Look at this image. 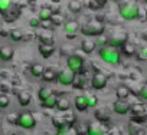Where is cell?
Instances as JSON below:
<instances>
[{"label": "cell", "instance_id": "1", "mask_svg": "<svg viewBox=\"0 0 147 135\" xmlns=\"http://www.w3.org/2000/svg\"><path fill=\"white\" fill-rule=\"evenodd\" d=\"M138 12H140V5L134 2H120L118 3V13L121 19L131 22L138 19Z\"/></svg>", "mask_w": 147, "mask_h": 135}, {"label": "cell", "instance_id": "2", "mask_svg": "<svg viewBox=\"0 0 147 135\" xmlns=\"http://www.w3.org/2000/svg\"><path fill=\"white\" fill-rule=\"evenodd\" d=\"M80 32L85 37H90V39L91 37H98V36L105 35V25L97 22L95 19H92V20L87 22L85 25H82L81 29H80Z\"/></svg>", "mask_w": 147, "mask_h": 135}, {"label": "cell", "instance_id": "3", "mask_svg": "<svg viewBox=\"0 0 147 135\" xmlns=\"http://www.w3.org/2000/svg\"><path fill=\"white\" fill-rule=\"evenodd\" d=\"M97 53L100 56V59L108 65L117 66L121 63V53L117 49L113 47H102V49H97Z\"/></svg>", "mask_w": 147, "mask_h": 135}, {"label": "cell", "instance_id": "4", "mask_svg": "<svg viewBox=\"0 0 147 135\" xmlns=\"http://www.w3.org/2000/svg\"><path fill=\"white\" fill-rule=\"evenodd\" d=\"M84 65H85V59L78 55V53H72L66 57V68L75 75H81L82 69H84Z\"/></svg>", "mask_w": 147, "mask_h": 135}, {"label": "cell", "instance_id": "5", "mask_svg": "<svg viewBox=\"0 0 147 135\" xmlns=\"http://www.w3.org/2000/svg\"><path fill=\"white\" fill-rule=\"evenodd\" d=\"M36 118L33 114L28 112V111H23L20 114H18V121H16V125L22 129H26V131H32L35 129L36 126Z\"/></svg>", "mask_w": 147, "mask_h": 135}, {"label": "cell", "instance_id": "6", "mask_svg": "<svg viewBox=\"0 0 147 135\" xmlns=\"http://www.w3.org/2000/svg\"><path fill=\"white\" fill-rule=\"evenodd\" d=\"M77 79V75L72 74L68 68H65V69H61L58 72V76H56V82L62 86H72L74 82H75Z\"/></svg>", "mask_w": 147, "mask_h": 135}, {"label": "cell", "instance_id": "7", "mask_svg": "<svg viewBox=\"0 0 147 135\" xmlns=\"http://www.w3.org/2000/svg\"><path fill=\"white\" fill-rule=\"evenodd\" d=\"M107 85H108V76L104 72L97 71L91 78V88L95 91H102Z\"/></svg>", "mask_w": 147, "mask_h": 135}, {"label": "cell", "instance_id": "8", "mask_svg": "<svg viewBox=\"0 0 147 135\" xmlns=\"http://www.w3.org/2000/svg\"><path fill=\"white\" fill-rule=\"evenodd\" d=\"M128 42L127 39V33L125 32H121V33H115V35H111L110 36V43H108V47H113V49H121L123 45Z\"/></svg>", "mask_w": 147, "mask_h": 135}, {"label": "cell", "instance_id": "9", "mask_svg": "<svg viewBox=\"0 0 147 135\" xmlns=\"http://www.w3.org/2000/svg\"><path fill=\"white\" fill-rule=\"evenodd\" d=\"M113 111L117 114V115H127L130 111H131V104L128 101H114L113 102Z\"/></svg>", "mask_w": 147, "mask_h": 135}, {"label": "cell", "instance_id": "10", "mask_svg": "<svg viewBox=\"0 0 147 135\" xmlns=\"http://www.w3.org/2000/svg\"><path fill=\"white\" fill-rule=\"evenodd\" d=\"M38 39L40 45H53L55 42V35L52 29H43L38 33Z\"/></svg>", "mask_w": 147, "mask_h": 135}, {"label": "cell", "instance_id": "11", "mask_svg": "<svg viewBox=\"0 0 147 135\" xmlns=\"http://www.w3.org/2000/svg\"><path fill=\"white\" fill-rule=\"evenodd\" d=\"M13 56H15V49L9 45H3L0 46V60L7 63L10 60H13Z\"/></svg>", "mask_w": 147, "mask_h": 135}, {"label": "cell", "instance_id": "12", "mask_svg": "<svg viewBox=\"0 0 147 135\" xmlns=\"http://www.w3.org/2000/svg\"><path fill=\"white\" fill-rule=\"evenodd\" d=\"M62 27H63V32H65L66 35H75V33H78V32H80L81 25H80V22H78V20L71 19V20H66V22H65V25H63Z\"/></svg>", "mask_w": 147, "mask_h": 135}, {"label": "cell", "instance_id": "13", "mask_svg": "<svg viewBox=\"0 0 147 135\" xmlns=\"http://www.w3.org/2000/svg\"><path fill=\"white\" fill-rule=\"evenodd\" d=\"M74 108L78 112H85L88 109V104H87V96L85 95H77L74 98Z\"/></svg>", "mask_w": 147, "mask_h": 135}, {"label": "cell", "instance_id": "14", "mask_svg": "<svg viewBox=\"0 0 147 135\" xmlns=\"http://www.w3.org/2000/svg\"><path fill=\"white\" fill-rule=\"evenodd\" d=\"M95 49H97L95 40H92V39H90V37L82 39V42H81V50H82L85 55H91V53H94Z\"/></svg>", "mask_w": 147, "mask_h": 135}, {"label": "cell", "instance_id": "15", "mask_svg": "<svg viewBox=\"0 0 147 135\" xmlns=\"http://www.w3.org/2000/svg\"><path fill=\"white\" fill-rule=\"evenodd\" d=\"M130 95H131V89H130L127 85L121 84V85H118V86L115 88V96H117V99H120V101H127V99L130 98Z\"/></svg>", "mask_w": 147, "mask_h": 135}, {"label": "cell", "instance_id": "16", "mask_svg": "<svg viewBox=\"0 0 147 135\" xmlns=\"http://www.w3.org/2000/svg\"><path fill=\"white\" fill-rule=\"evenodd\" d=\"M52 16H53V13H52V10H51V7L49 6H43V7H40L39 9V12H38V19L42 22V23H49L51 22V19H52Z\"/></svg>", "mask_w": 147, "mask_h": 135}, {"label": "cell", "instance_id": "17", "mask_svg": "<svg viewBox=\"0 0 147 135\" xmlns=\"http://www.w3.org/2000/svg\"><path fill=\"white\" fill-rule=\"evenodd\" d=\"M20 13H22V10H20V7L18 6V5H15L5 16H3V20L5 22H7V23H12V22H15V20H18V17L20 16Z\"/></svg>", "mask_w": 147, "mask_h": 135}, {"label": "cell", "instance_id": "18", "mask_svg": "<svg viewBox=\"0 0 147 135\" xmlns=\"http://www.w3.org/2000/svg\"><path fill=\"white\" fill-rule=\"evenodd\" d=\"M136 52H137V46L133 43V42H125L124 45H123V47H121V50H120V53L121 55H124L125 57H133V56H136Z\"/></svg>", "mask_w": 147, "mask_h": 135}, {"label": "cell", "instance_id": "19", "mask_svg": "<svg viewBox=\"0 0 147 135\" xmlns=\"http://www.w3.org/2000/svg\"><path fill=\"white\" fill-rule=\"evenodd\" d=\"M16 98H18V102L20 104V106H29L30 102H32V94L29 91H20L16 94Z\"/></svg>", "mask_w": 147, "mask_h": 135}, {"label": "cell", "instance_id": "20", "mask_svg": "<svg viewBox=\"0 0 147 135\" xmlns=\"http://www.w3.org/2000/svg\"><path fill=\"white\" fill-rule=\"evenodd\" d=\"M55 46L53 45H40L39 43V46H38V52H39V55L43 57V59H49L53 53H55Z\"/></svg>", "mask_w": 147, "mask_h": 135}, {"label": "cell", "instance_id": "21", "mask_svg": "<svg viewBox=\"0 0 147 135\" xmlns=\"http://www.w3.org/2000/svg\"><path fill=\"white\" fill-rule=\"evenodd\" d=\"M55 109L59 111V112H63V114H65V112H69V109H71V102H69V99H68L66 96H58Z\"/></svg>", "mask_w": 147, "mask_h": 135}, {"label": "cell", "instance_id": "22", "mask_svg": "<svg viewBox=\"0 0 147 135\" xmlns=\"http://www.w3.org/2000/svg\"><path fill=\"white\" fill-rule=\"evenodd\" d=\"M53 95L55 94H53V91L49 86H40L39 91H38V99L40 101V104L45 102V101H48L49 98H52Z\"/></svg>", "mask_w": 147, "mask_h": 135}, {"label": "cell", "instance_id": "23", "mask_svg": "<svg viewBox=\"0 0 147 135\" xmlns=\"http://www.w3.org/2000/svg\"><path fill=\"white\" fill-rule=\"evenodd\" d=\"M45 69H46V68H45L42 63L35 62V63H32V65H30L29 72H30V75H32L33 78H42V75H43Z\"/></svg>", "mask_w": 147, "mask_h": 135}, {"label": "cell", "instance_id": "24", "mask_svg": "<svg viewBox=\"0 0 147 135\" xmlns=\"http://www.w3.org/2000/svg\"><path fill=\"white\" fill-rule=\"evenodd\" d=\"M56 76H58V72L55 69H52V68H46L40 79L43 82H46V84H51V82H55L56 81Z\"/></svg>", "mask_w": 147, "mask_h": 135}, {"label": "cell", "instance_id": "25", "mask_svg": "<svg viewBox=\"0 0 147 135\" xmlns=\"http://www.w3.org/2000/svg\"><path fill=\"white\" fill-rule=\"evenodd\" d=\"M107 131L98 124H90L87 128V135H104Z\"/></svg>", "mask_w": 147, "mask_h": 135}, {"label": "cell", "instance_id": "26", "mask_svg": "<svg viewBox=\"0 0 147 135\" xmlns=\"http://www.w3.org/2000/svg\"><path fill=\"white\" fill-rule=\"evenodd\" d=\"M84 9V3L82 2H77V0H72L68 3V10L74 15H80Z\"/></svg>", "mask_w": 147, "mask_h": 135}, {"label": "cell", "instance_id": "27", "mask_svg": "<svg viewBox=\"0 0 147 135\" xmlns=\"http://www.w3.org/2000/svg\"><path fill=\"white\" fill-rule=\"evenodd\" d=\"M136 59H137V62H147V43L137 47Z\"/></svg>", "mask_w": 147, "mask_h": 135}, {"label": "cell", "instance_id": "28", "mask_svg": "<svg viewBox=\"0 0 147 135\" xmlns=\"http://www.w3.org/2000/svg\"><path fill=\"white\" fill-rule=\"evenodd\" d=\"M105 5H107L105 0H90V2H87V5H84V6H87V7L91 9V10H100V9H102Z\"/></svg>", "mask_w": 147, "mask_h": 135}, {"label": "cell", "instance_id": "29", "mask_svg": "<svg viewBox=\"0 0 147 135\" xmlns=\"http://www.w3.org/2000/svg\"><path fill=\"white\" fill-rule=\"evenodd\" d=\"M23 35H25V32H22L20 29H12L10 33H9V39L12 42L18 43V42H22L23 40Z\"/></svg>", "mask_w": 147, "mask_h": 135}, {"label": "cell", "instance_id": "30", "mask_svg": "<svg viewBox=\"0 0 147 135\" xmlns=\"http://www.w3.org/2000/svg\"><path fill=\"white\" fill-rule=\"evenodd\" d=\"M51 122H52V125L55 126L56 131H61V129L66 128V125H65V122H63V118H62L61 115H53V116L51 118Z\"/></svg>", "mask_w": 147, "mask_h": 135}, {"label": "cell", "instance_id": "31", "mask_svg": "<svg viewBox=\"0 0 147 135\" xmlns=\"http://www.w3.org/2000/svg\"><path fill=\"white\" fill-rule=\"evenodd\" d=\"M130 112H133V115L131 116H140V115H147L146 112H147V109H146V106L143 105V104H136V105H131V111Z\"/></svg>", "mask_w": 147, "mask_h": 135}, {"label": "cell", "instance_id": "32", "mask_svg": "<svg viewBox=\"0 0 147 135\" xmlns=\"http://www.w3.org/2000/svg\"><path fill=\"white\" fill-rule=\"evenodd\" d=\"M62 118H63V122H65L66 128H74V125H75V122H77L75 114H72V112H65V115Z\"/></svg>", "mask_w": 147, "mask_h": 135}, {"label": "cell", "instance_id": "33", "mask_svg": "<svg viewBox=\"0 0 147 135\" xmlns=\"http://www.w3.org/2000/svg\"><path fill=\"white\" fill-rule=\"evenodd\" d=\"M15 6L13 2H10V0H0V15H2V17Z\"/></svg>", "mask_w": 147, "mask_h": 135}, {"label": "cell", "instance_id": "34", "mask_svg": "<svg viewBox=\"0 0 147 135\" xmlns=\"http://www.w3.org/2000/svg\"><path fill=\"white\" fill-rule=\"evenodd\" d=\"M108 43H110V36H108V35H102V36L95 37V45H97V49L108 47Z\"/></svg>", "mask_w": 147, "mask_h": 135}, {"label": "cell", "instance_id": "35", "mask_svg": "<svg viewBox=\"0 0 147 135\" xmlns=\"http://www.w3.org/2000/svg\"><path fill=\"white\" fill-rule=\"evenodd\" d=\"M53 27H58V26H63L65 25V17L59 13V15H53L52 16V19H51V22H49Z\"/></svg>", "mask_w": 147, "mask_h": 135}, {"label": "cell", "instance_id": "36", "mask_svg": "<svg viewBox=\"0 0 147 135\" xmlns=\"http://www.w3.org/2000/svg\"><path fill=\"white\" fill-rule=\"evenodd\" d=\"M56 101H58V96H56V95H53V96H52V98H49L48 101L42 102V104H40V106H42V108H45V109H55V106H56Z\"/></svg>", "mask_w": 147, "mask_h": 135}, {"label": "cell", "instance_id": "37", "mask_svg": "<svg viewBox=\"0 0 147 135\" xmlns=\"http://www.w3.org/2000/svg\"><path fill=\"white\" fill-rule=\"evenodd\" d=\"M55 135H81L77 128H63L61 131H56Z\"/></svg>", "mask_w": 147, "mask_h": 135}, {"label": "cell", "instance_id": "38", "mask_svg": "<svg viewBox=\"0 0 147 135\" xmlns=\"http://www.w3.org/2000/svg\"><path fill=\"white\" fill-rule=\"evenodd\" d=\"M9 105H10V98L6 94L0 92V109H6L9 108Z\"/></svg>", "mask_w": 147, "mask_h": 135}, {"label": "cell", "instance_id": "39", "mask_svg": "<svg viewBox=\"0 0 147 135\" xmlns=\"http://www.w3.org/2000/svg\"><path fill=\"white\" fill-rule=\"evenodd\" d=\"M85 96H87L88 108H97V106H98V98H97L94 94H90V95H85Z\"/></svg>", "mask_w": 147, "mask_h": 135}, {"label": "cell", "instance_id": "40", "mask_svg": "<svg viewBox=\"0 0 147 135\" xmlns=\"http://www.w3.org/2000/svg\"><path fill=\"white\" fill-rule=\"evenodd\" d=\"M94 115H95V118H97L98 121H102V122H107V121H108V115L105 114L104 109H97Z\"/></svg>", "mask_w": 147, "mask_h": 135}, {"label": "cell", "instance_id": "41", "mask_svg": "<svg viewBox=\"0 0 147 135\" xmlns=\"http://www.w3.org/2000/svg\"><path fill=\"white\" fill-rule=\"evenodd\" d=\"M138 96H140L143 101L147 102V82L141 85V88H140V91H138Z\"/></svg>", "mask_w": 147, "mask_h": 135}, {"label": "cell", "instance_id": "42", "mask_svg": "<svg viewBox=\"0 0 147 135\" xmlns=\"http://www.w3.org/2000/svg\"><path fill=\"white\" fill-rule=\"evenodd\" d=\"M85 86L87 85H85V81L82 78H77L75 82H74V85H72V88H75V89H84Z\"/></svg>", "mask_w": 147, "mask_h": 135}, {"label": "cell", "instance_id": "43", "mask_svg": "<svg viewBox=\"0 0 147 135\" xmlns=\"http://www.w3.org/2000/svg\"><path fill=\"white\" fill-rule=\"evenodd\" d=\"M42 26V22L38 19V17H32L30 20H29V27L30 29H38V27H40Z\"/></svg>", "mask_w": 147, "mask_h": 135}, {"label": "cell", "instance_id": "44", "mask_svg": "<svg viewBox=\"0 0 147 135\" xmlns=\"http://www.w3.org/2000/svg\"><path fill=\"white\" fill-rule=\"evenodd\" d=\"M147 121V115H140V116H131L133 124H143Z\"/></svg>", "mask_w": 147, "mask_h": 135}, {"label": "cell", "instance_id": "45", "mask_svg": "<svg viewBox=\"0 0 147 135\" xmlns=\"http://www.w3.org/2000/svg\"><path fill=\"white\" fill-rule=\"evenodd\" d=\"M137 20H140V22H146V20H147V12H146V9H144V7H141V6H140L138 19H137Z\"/></svg>", "mask_w": 147, "mask_h": 135}, {"label": "cell", "instance_id": "46", "mask_svg": "<svg viewBox=\"0 0 147 135\" xmlns=\"http://www.w3.org/2000/svg\"><path fill=\"white\" fill-rule=\"evenodd\" d=\"M16 121H18V114H10V115H7V122H9V124H15V125H16Z\"/></svg>", "mask_w": 147, "mask_h": 135}, {"label": "cell", "instance_id": "47", "mask_svg": "<svg viewBox=\"0 0 147 135\" xmlns=\"http://www.w3.org/2000/svg\"><path fill=\"white\" fill-rule=\"evenodd\" d=\"M0 91H2V94H6L7 95V92L10 91V86H7L6 84H2V85H0Z\"/></svg>", "mask_w": 147, "mask_h": 135}, {"label": "cell", "instance_id": "48", "mask_svg": "<svg viewBox=\"0 0 147 135\" xmlns=\"http://www.w3.org/2000/svg\"><path fill=\"white\" fill-rule=\"evenodd\" d=\"M33 37H35L33 33H25V35H23V40H32Z\"/></svg>", "mask_w": 147, "mask_h": 135}, {"label": "cell", "instance_id": "49", "mask_svg": "<svg viewBox=\"0 0 147 135\" xmlns=\"http://www.w3.org/2000/svg\"><path fill=\"white\" fill-rule=\"evenodd\" d=\"M9 33H10V30H5V29H0V36H3V37H9Z\"/></svg>", "mask_w": 147, "mask_h": 135}, {"label": "cell", "instance_id": "50", "mask_svg": "<svg viewBox=\"0 0 147 135\" xmlns=\"http://www.w3.org/2000/svg\"><path fill=\"white\" fill-rule=\"evenodd\" d=\"M140 36H141V39H143L144 42H147V30H143V32L140 33Z\"/></svg>", "mask_w": 147, "mask_h": 135}, {"label": "cell", "instance_id": "51", "mask_svg": "<svg viewBox=\"0 0 147 135\" xmlns=\"http://www.w3.org/2000/svg\"><path fill=\"white\" fill-rule=\"evenodd\" d=\"M12 135H25V132H23V131H20V129H18V131H13V132H12Z\"/></svg>", "mask_w": 147, "mask_h": 135}, {"label": "cell", "instance_id": "52", "mask_svg": "<svg viewBox=\"0 0 147 135\" xmlns=\"http://www.w3.org/2000/svg\"><path fill=\"white\" fill-rule=\"evenodd\" d=\"M66 39L68 40H74V39H75V35H66Z\"/></svg>", "mask_w": 147, "mask_h": 135}, {"label": "cell", "instance_id": "53", "mask_svg": "<svg viewBox=\"0 0 147 135\" xmlns=\"http://www.w3.org/2000/svg\"><path fill=\"white\" fill-rule=\"evenodd\" d=\"M104 135H110V132H105V134H104Z\"/></svg>", "mask_w": 147, "mask_h": 135}, {"label": "cell", "instance_id": "54", "mask_svg": "<svg viewBox=\"0 0 147 135\" xmlns=\"http://www.w3.org/2000/svg\"><path fill=\"white\" fill-rule=\"evenodd\" d=\"M143 3H146V5H147V0H144V2H143Z\"/></svg>", "mask_w": 147, "mask_h": 135}]
</instances>
